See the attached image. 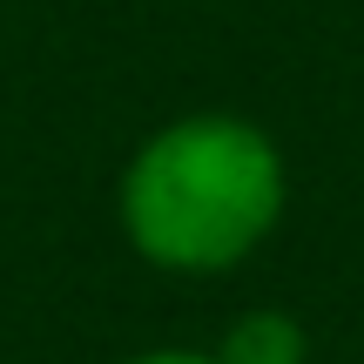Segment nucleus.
I'll return each instance as SVG.
<instances>
[{"label":"nucleus","mask_w":364,"mask_h":364,"mask_svg":"<svg viewBox=\"0 0 364 364\" xmlns=\"http://www.w3.org/2000/svg\"><path fill=\"white\" fill-rule=\"evenodd\" d=\"M290 203V162L250 115H176L115 182V223L149 270L230 277L277 236Z\"/></svg>","instance_id":"1"},{"label":"nucleus","mask_w":364,"mask_h":364,"mask_svg":"<svg viewBox=\"0 0 364 364\" xmlns=\"http://www.w3.org/2000/svg\"><path fill=\"white\" fill-rule=\"evenodd\" d=\"M216 364H311V331H304L297 311H243L223 324L216 338Z\"/></svg>","instance_id":"2"},{"label":"nucleus","mask_w":364,"mask_h":364,"mask_svg":"<svg viewBox=\"0 0 364 364\" xmlns=\"http://www.w3.org/2000/svg\"><path fill=\"white\" fill-rule=\"evenodd\" d=\"M122 364H216V351H189V344H162V351H135Z\"/></svg>","instance_id":"3"}]
</instances>
